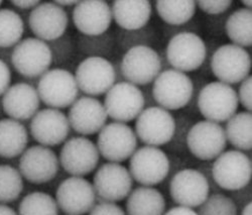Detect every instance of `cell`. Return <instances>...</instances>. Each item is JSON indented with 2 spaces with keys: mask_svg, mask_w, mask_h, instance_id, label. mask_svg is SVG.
Returning a JSON list of instances; mask_svg holds the SVG:
<instances>
[{
  "mask_svg": "<svg viewBox=\"0 0 252 215\" xmlns=\"http://www.w3.org/2000/svg\"><path fill=\"white\" fill-rule=\"evenodd\" d=\"M194 92L193 80L173 68L162 70L153 82V99L156 105L167 111L185 108L191 103Z\"/></svg>",
  "mask_w": 252,
  "mask_h": 215,
  "instance_id": "1",
  "label": "cell"
},
{
  "mask_svg": "<svg viewBox=\"0 0 252 215\" xmlns=\"http://www.w3.org/2000/svg\"><path fill=\"white\" fill-rule=\"evenodd\" d=\"M236 90L228 84L214 81L203 85L197 93L196 107L202 116L216 123L226 122L238 109Z\"/></svg>",
  "mask_w": 252,
  "mask_h": 215,
  "instance_id": "2",
  "label": "cell"
},
{
  "mask_svg": "<svg viewBox=\"0 0 252 215\" xmlns=\"http://www.w3.org/2000/svg\"><path fill=\"white\" fill-rule=\"evenodd\" d=\"M208 48L205 40L194 33L173 36L167 41L165 58L175 70L189 73L199 70L206 63Z\"/></svg>",
  "mask_w": 252,
  "mask_h": 215,
  "instance_id": "3",
  "label": "cell"
},
{
  "mask_svg": "<svg viewBox=\"0 0 252 215\" xmlns=\"http://www.w3.org/2000/svg\"><path fill=\"white\" fill-rule=\"evenodd\" d=\"M123 81L135 86L152 84L162 71V62L158 53L149 46L134 47L126 51L119 63Z\"/></svg>",
  "mask_w": 252,
  "mask_h": 215,
  "instance_id": "4",
  "label": "cell"
},
{
  "mask_svg": "<svg viewBox=\"0 0 252 215\" xmlns=\"http://www.w3.org/2000/svg\"><path fill=\"white\" fill-rule=\"evenodd\" d=\"M36 91L49 108L60 110L70 107L79 95L74 74L63 68L50 69L39 77Z\"/></svg>",
  "mask_w": 252,
  "mask_h": 215,
  "instance_id": "5",
  "label": "cell"
},
{
  "mask_svg": "<svg viewBox=\"0 0 252 215\" xmlns=\"http://www.w3.org/2000/svg\"><path fill=\"white\" fill-rule=\"evenodd\" d=\"M209 65L219 82L231 86L241 83L250 75L252 60L246 49L225 44L213 51Z\"/></svg>",
  "mask_w": 252,
  "mask_h": 215,
  "instance_id": "6",
  "label": "cell"
},
{
  "mask_svg": "<svg viewBox=\"0 0 252 215\" xmlns=\"http://www.w3.org/2000/svg\"><path fill=\"white\" fill-rule=\"evenodd\" d=\"M211 175L220 188L227 191H239L247 187L251 181V160L241 150H224L214 160Z\"/></svg>",
  "mask_w": 252,
  "mask_h": 215,
  "instance_id": "7",
  "label": "cell"
},
{
  "mask_svg": "<svg viewBox=\"0 0 252 215\" xmlns=\"http://www.w3.org/2000/svg\"><path fill=\"white\" fill-rule=\"evenodd\" d=\"M104 108L107 116L116 122H130L145 108L142 90L126 81L116 82L104 97Z\"/></svg>",
  "mask_w": 252,
  "mask_h": 215,
  "instance_id": "8",
  "label": "cell"
},
{
  "mask_svg": "<svg viewBox=\"0 0 252 215\" xmlns=\"http://www.w3.org/2000/svg\"><path fill=\"white\" fill-rule=\"evenodd\" d=\"M128 171L132 179L141 186L154 187L169 175L171 162L161 148L144 145L136 148L130 157Z\"/></svg>",
  "mask_w": 252,
  "mask_h": 215,
  "instance_id": "9",
  "label": "cell"
},
{
  "mask_svg": "<svg viewBox=\"0 0 252 215\" xmlns=\"http://www.w3.org/2000/svg\"><path fill=\"white\" fill-rule=\"evenodd\" d=\"M53 63V52L48 42L36 37L20 40L11 54V64L15 71L26 78L41 77Z\"/></svg>",
  "mask_w": 252,
  "mask_h": 215,
  "instance_id": "10",
  "label": "cell"
},
{
  "mask_svg": "<svg viewBox=\"0 0 252 215\" xmlns=\"http://www.w3.org/2000/svg\"><path fill=\"white\" fill-rule=\"evenodd\" d=\"M74 76L79 91L91 97L105 95L117 81L116 67L108 59L98 57L81 61Z\"/></svg>",
  "mask_w": 252,
  "mask_h": 215,
  "instance_id": "11",
  "label": "cell"
},
{
  "mask_svg": "<svg viewBox=\"0 0 252 215\" xmlns=\"http://www.w3.org/2000/svg\"><path fill=\"white\" fill-rule=\"evenodd\" d=\"M176 128L173 114L158 105L149 106L135 119L134 133L145 145L157 146L170 143Z\"/></svg>",
  "mask_w": 252,
  "mask_h": 215,
  "instance_id": "12",
  "label": "cell"
},
{
  "mask_svg": "<svg viewBox=\"0 0 252 215\" xmlns=\"http://www.w3.org/2000/svg\"><path fill=\"white\" fill-rule=\"evenodd\" d=\"M97 148L100 156L110 163L130 159L137 148V137L127 123L109 122L98 133Z\"/></svg>",
  "mask_w": 252,
  "mask_h": 215,
  "instance_id": "13",
  "label": "cell"
},
{
  "mask_svg": "<svg viewBox=\"0 0 252 215\" xmlns=\"http://www.w3.org/2000/svg\"><path fill=\"white\" fill-rule=\"evenodd\" d=\"M186 145L197 159L213 161L224 152L227 145L224 127L206 119L193 123L187 135Z\"/></svg>",
  "mask_w": 252,
  "mask_h": 215,
  "instance_id": "14",
  "label": "cell"
},
{
  "mask_svg": "<svg viewBox=\"0 0 252 215\" xmlns=\"http://www.w3.org/2000/svg\"><path fill=\"white\" fill-rule=\"evenodd\" d=\"M100 159L97 145L86 137H74L62 146L59 162L74 177L87 176L97 168Z\"/></svg>",
  "mask_w": 252,
  "mask_h": 215,
  "instance_id": "15",
  "label": "cell"
},
{
  "mask_svg": "<svg viewBox=\"0 0 252 215\" xmlns=\"http://www.w3.org/2000/svg\"><path fill=\"white\" fill-rule=\"evenodd\" d=\"M92 185L96 197L101 201L116 203L127 198L132 191L133 179L128 169L108 162L96 171Z\"/></svg>",
  "mask_w": 252,
  "mask_h": 215,
  "instance_id": "16",
  "label": "cell"
},
{
  "mask_svg": "<svg viewBox=\"0 0 252 215\" xmlns=\"http://www.w3.org/2000/svg\"><path fill=\"white\" fill-rule=\"evenodd\" d=\"M170 195L179 206L194 209L201 206L210 195V183L201 171L183 169L170 182Z\"/></svg>",
  "mask_w": 252,
  "mask_h": 215,
  "instance_id": "17",
  "label": "cell"
},
{
  "mask_svg": "<svg viewBox=\"0 0 252 215\" xmlns=\"http://www.w3.org/2000/svg\"><path fill=\"white\" fill-rule=\"evenodd\" d=\"M59 158L51 147L40 144L28 147L20 156L18 171L24 179L32 184H46L57 176Z\"/></svg>",
  "mask_w": 252,
  "mask_h": 215,
  "instance_id": "18",
  "label": "cell"
},
{
  "mask_svg": "<svg viewBox=\"0 0 252 215\" xmlns=\"http://www.w3.org/2000/svg\"><path fill=\"white\" fill-rule=\"evenodd\" d=\"M92 183L84 177L71 176L63 181L56 191V202L67 215H84L96 204Z\"/></svg>",
  "mask_w": 252,
  "mask_h": 215,
  "instance_id": "19",
  "label": "cell"
},
{
  "mask_svg": "<svg viewBox=\"0 0 252 215\" xmlns=\"http://www.w3.org/2000/svg\"><path fill=\"white\" fill-rule=\"evenodd\" d=\"M29 26L36 38L55 41L65 36L69 16L65 8L55 2H39L30 13Z\"/></svg>",
  "mask_w": 252,
  "mask_h": 215,
  "instance_id": "20",
  "label": "cell"
},
{
  "mask_svg": "<svg viewBox=\"0 0 252 215\" xmlns=\"http://www.w3.org/2000/svg\"><path fill=\"white\" fill-rule=\"evenodd\" d=\"M31 135L38 144L56 146L67 141L71 127L67 115L60 109L38 110L32 118Z\"/></svg>",
  "mask_w": 252,
  "mask_h": 215,
  "instance_id": "21",
  "label": "cell"
},
{
  "mask_svg": "<svg viewBox=\"0 0 252 215\" xmlns=\"http://www.w3.org/2000/svg\"><path fill=\"white\" fill-rule=\"evenodd\" d=\"M67 117L70 127L81 137L98 134L106 124L108 118L103 103L91 96L78 98L70 106Z\"/></svg>",
  "mask_w": 252,
  "mask_h": 215,
  "instance_id": "22",
  "label": "cell"
},
{
  "mask_svg": "<svg viewBox=\"0 0 252 215\" xmlns=\"http://www.w3.org/2000/svg\"><path fill=\"white\" fill-rule=\"evenodd\" d=\"M73 23L83 36H99L108 32L112 24L109 3L102 0L78 1L73 7Z\"/></svg>",
  "mask_w": 252,
  "mask_h": 215,
  "instance_id": "23",
  "label": "cell"
},
{
  "mask_svg": "<svg viewBox=\"0 0 252 215\" xmlns=\"http://www.w3.org/2000/svg\"><path fill=\"white\" fill-rule=\"evenodd\" d=\"M39 104L36 88L24 82L9 86L2 97L4 112L17 121L32 119L38 111Z\"/></svg>",
  "mask_w": 252,
  "mask_h": 215,
  "instance_id": "24",
  "label": "cell"
},
{
  "mask_svg": "<svg viewBox=\"0 0 252 215\" xmlns=\"http://www.w3.org/2000/svg\"><path fill=\"white\" fill-rule=\"evenodd\" d=\"M112 18L120 30L134 31L149 25L153 7L150 1H114L112 2Z\"/></svg>",
  "mask_w": 252,
  "mask_h": 215,
  "instance_id": "25",
  "label": "cell"
},
{
  "mask_svg": "<svg viewBox=\"0 0 252 215\" xmlns=\"http://www.w3.org/2000/svg\"><path fill=\"white\" fill-rule=\"evenodd\" d=\"M165 199L155 187L139 186L126 198V215H163Z\"/></svg>",
  "mask_w": 252,
  "mask_h": 215,
  "instance_id": "26",
  "label": "cell"
},
{
  "mask_svg": "<svg viewBox=\"0 0 252 215\" xmlns=\"http://www.w3.org/2000/svg\"><path fill=\"white\" fill-rule=\"evenodd\" d=\"M28 143L29 134L22 122L11 118L0 119V158L22 156Z\"/></svg>",
  "mask_w": 252,
  "mask_h": 215,
  "instance_id": "27",
  "label": "cell"
},
{
  "mask_svg": "<svg viewBox=\"0 0 252 215\" xmlns=\"http://www.w3.org/2000/svg\"><path fill=\"white\" fill-rule=\"evenodd\" d=\"M226 36L231 44L241 48H250L252 45V11L240 7L230 13L224 24Z\"/></svg>",
  "mask_w": 252,
  "mask_h": 215,
  "instance_id": "28",
  "label": "cell"
},
{
  "mask_svg": "<svg viewBox=\"0 0 252 215\" xmlns=\"http://www.w3.org/2000/svg\"><path fill=\"white\" fill-rule=\"evenodd\" d=\"M227 143L236 149L250 150L252 147V115L248 111L236 112L226 121L224 128Z\"/></svg>",
  "mask_w": 252,
  "mask_h": 215,
  "instance_id": "29",
  "label": "cell"
},
{
  "mask_svg": "<svg viewBox=\"0 0 252 215\" xmlns=\"http://www.w3.org/2000/svg\"><path fill=\"white\" fill-rule=\"evenodd\" d=\"M156 9L166 26L179 27L191 21L196 13V1H157Z\"/></svg>",
  "mask_w": 252,
  "mask_h": 215,
  "instance_id": "30",
  "label": "cell"
},
{
  "mask_svg": "<svg viewBox=\"0 0 252 215\" xmlns=\"http://www.w3.org/2000/svg\"><path fill=\"white\" fill-rule=\"evenodd\" d=\"M25 33L24 20L16 11L8 8L0 9V48L15 47Z\"/></svg>",
  "mask_w": 252,
  "mask_h": 215,
  "instance_id": "31",
  "label": "cell"
},
{
  "mask_svg": "<svg viewBox=\"0 0 252 215\" xmlns=\"http://www.w3.org/2000/svg\"><path fill=\"white\" fill-rule=\"evenodd\" d=\"M56 199L46 192L29 193L18 206V215H59Z\"/></svg>",
  "mask_w": 252,
  "mask_h": 215,
  "instance_id": "32",
  "label": "cell"
},
{
  "mask_svg": "<svg viewBox=\"0 0 252 215\" xmlns=\"http://www.w3.org/2000/svg\"><path fill=\"white\" fill-rule=\"evenodd\" d=\"M24 191V178L10 165H0V204H8L19 198Z\"/></svg>",
  "mask_w": 252,
  "mask_h": 215,
  "instance_id": "33",
  "label": "cell"
},
{
  "mask_svg": "<svg viewBox=\"0 0 252 215\" xmlns=\"http://www.w3.org/2000/svg\"><path fill=\"white\" fill-rule=\"evenodd\" d=\"M115 44V36L109 32L99 36L82 35L78 39L79 50L87 57L107 59L112 55Z\"/></svg>",
  "mask_w": 252,
  "mask_h": 215,
  "instance_id": "34",
  "label": "cell"
},
{
  "mask_svg": "<svg viewBox=\"0 0 252 215\" xmlns=\"http://www.w3.org/2000/svg\"><path fill=\"white\" fill-rule=\"evenodd\" d=\"M157 38V32L152 26H146L139 30L134 31H124L119 30L115 36V41L118 47L127 51L134 47L139 46H149L154 44Z\"/></svg>",
  "mask_w": 252,
  "mask_h": 215,
  "instance_id": "35",
  "label": "cell"
},
{
  "mask_svg": "<svg viewBox=\"0 0 252 215\" xmlns=\"http://www.w3.org/2000/svg\"><path fill=\"white\" fill-rule=\"evenodd\" d=\"M199 215H238L236 202L222 193L209 195L199 206Z\"/></svg>",
  "mask_w": 252,
  "mask_h": 215,
  "instance_id": "36",
  "label": "cell"
},
{
  "mask_svg": "<svg viewBox=\"0 0 252 215\" xmlns=\"http://www.w3.org/2000/svg\"><path fill=\"white\" fill-rule=\"evenodd\" d=\"M232 0H217V1H197L196 6L204 13L217 16L222 15L232 6Z\"/></svg>",
  "mask_w": 252,
  "mask_h": 215,
  "instance_id": "37",
  "label": "cell"
},
{
  "mask_svg": "<svg viewBox=\"0 0 252 215\" xmlns=\"http://www.w3.org/2000/svg\"><path fill=\"white\" fill-rule=\"evenodd\" d=\"M252 77L249 75L245 78L239 86L238 90V101L241 105L248 111L251 112L252 110Z\"/></svg>",
  "mask_w": 252,
  "mask_h": 215,
  "instance_id": "38",
  "label": "cell"
},
{
  "mask_svg": "<svg viewBox=\"0 0 252 215\" xmlns=\"http://www.w3.org/2000/svg\"><path fill=\"white\" fill-rule=\"evenodd\" d=\"M88 215H126V213L116 203L101 201L93 206Z\"/></svg>",
  "mask_w": 252,
  "mask_h": 215,
  "instance_id": "39",
  "label": "cell"
},
{
  "mask_svg": "<svg viewBox=\"0 0 252 215\" xmlns=\"http://www.w3.org/2000/svg\"><path fill=\"white\" fill-rule=\"evenodd\" d=\"M200 31V25L197 21H194L193 19L191 21H189L188 24L183 25V26H179V27H170L166 26L163 30V34L167 36V37H172L175 35L178 34H182V33H194V34H198V32Z\"/></svg>",
  "mask_w": 252,
  "mask_h": 215,
  "instance_id": "40",
  "label": "cell"
},
{
  "mask_svg": "<svg viewBox=\"0 0 252 215\" xmlns=\"http://www.w3.org/2000/svg\"><path fill=\"white\" fill-rule=\"evenodd\" d=\"M11 82V72L7 64L0 60V95H3L9 88Z\"/></svg>",
  "mask_w": 252,
  "mask_h": 215,
  "instance_id": "41",
  "label": "cell"
},
{
  "mask_svg": "<svg viewBox=\"0 0 252 215\" xmlns=\"http://www.w3.org/2000/svg\"><path fill=\"white\" fill-rule=\"evenodd\" d=\"M163 215H199V214L193 208L178 205L176 207L169 209L166 212H164Z\"/></svg>",
  "mask_w": 252,
  "mask_h": 215,
  "instance_id": "42",
  "label": "cell"
},
{
  "mask_svg": "<svg viewBox=\"0 0 252 215\" xmlns=\"http://www.w3.org/2000/svg\"><path fill=\"white\" fill-rule=\"evenodd\" d=\"M39 2L40 1H37V0H14V1H11L10 3L18 9L29 10L33 9L36 5L39 4Z\"/></svg>",
  "mask_w": 252,
  "mask_h": 215,
  "instance_id": "43",
  "label": "cell"
},
{
  "mask_svg": "<svg viewBox=\"0 0 252 215\" xmlns=\"http://www.w3.org/2000/svg\"><path fill=\"white\" fill-rule=\"evenodd\" d=\"M0 215H18L17 212L7 204H0Z\"/></svg>",
  "mask_w": 252,
  "mask_h": 215,
  "instance_id": "44",
  "label": "cell"
},
{
  "mask_svg": "<svg viewBox=\"0 0 252 215\" xmlns=\"http://www.w3.org/2000/svg\"><path fill=\"white\" fill-rule=\"evenodd\" d=\"M55 3H57L59 6L63 7V8H66V7H74L78 1H76V0H71V1H69V0H65V1H55Z\"/></svg>",
  "mask_w": 252,
  "mask_h": 215,
  "instance_id": "45",
  "label": "cell"
},
{
  "mask_svg": "<svg viewBox=\"0 0 252 215\" xmlns=\"http://www.w3.org/2000/svg\"><path fill=\"white\" fill-rule=\"evenodd\" d=\"M241 215H252V203L251 201L246 203L241 211Z\"/></svg>",
  "mask_w": 252,
  "mask_h": 215,
  "instance_id": "46",
  "label": "cell"
},
{
  "mask_svg": "<svg viewBox=\"0 0 252 215\" xmlns=\"http://www.w3.org/2000/svg\"><path fill=\"white\" fill-rule=\"evenodd\" d=\"M241 3L243 4L244 8H246V9H251V7H252L251 0H245V1H241Z\"/></svg>",
  "mask_w": 252,
  "mask_h": 215,
  "instance_id": "47",
  "label": "cell"
},
{
  "mask_svg": "<svg viewBox=\"0 0 252 215\" xmlns=\"http://www.w3.org/2000/svg\"><path fill=\"white\" fill-rule=\"evenodd\" d=\"M2 5V1H0V6H1Z\"/></svg>",
  "mask_w": 252,
  "mask_h": 215,
  "instance_id": "48",
  "label": "cell"
}]
</instances>
